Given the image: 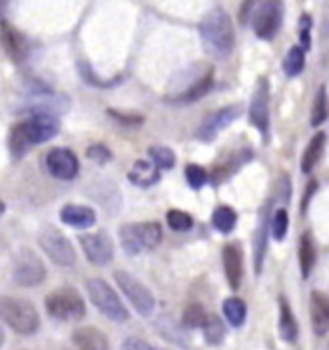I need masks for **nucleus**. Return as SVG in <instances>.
Instances as JSON below:
<instances>
[{"label":"nucleus","mask_w":329,"mask_h":350,"mask_svg":"<svg viewBox=\"0 0 329 350\" xmlns=\"http://www.w3.org/2000/svg\"><path fill=\"white\" fill-rule=\"evenodd\" d=\"M60 131V118L49 112H33L10 127L8 150L14 162L31 152L37 144L52 141Z\"/></svg>","instance_id":"nucleus-1"},{"label":"nucleus","mask_w":329,"mask_h":350,"mask_svg":"<svg viewBox=\"0 0 329 350\" xmlns=\"http://www.w3.org/2000/svg\"><path fill=\"white\" fill-rule=\"evenodd\" d=\"M200 41L206 54H210L216 60H226L235 49V29L231 16L224 8L214 6L205 14V18L198 23Z\"/></svg>","instance_id":"nucleus-2"},{"label":"nucleus","mask_w":329,"mask_h":350,"mask_svg":"<svg viewBox=\"0 0 329 350\" xmlns=\"http://www.w3.org/2000/svg\"><path fill=\"white\" fill-rule=\"evenodd\" d=\"M0 321L20 335H33L41 327V316L35 304L12 295L0 297Z\"/></svg>","instance_id":"nucleus-3"},{"label":"nucleus","mask_w":329,"mask_h":350,"mask_svg":"<svg viewBox=\"0 0 329 350\" xmlns=\"http://www.w3.org/2000/svg\"><path fill=\"white\" fill-rule=\"evenodd\" d=\"M122 248L129 256H137L141 252L155 250L162 239L164 231L158 221H141V224H125L118 231Z\"/></svg>","instance_id":"nucleus-4"},{"label":"nucleus","mask_w":329,"mask_h":350,"mask_svg":"<svg viewBox=\"0 0 329 350\" xmlns=\"http://www.w3.org/2000/svg\"><path fill=\"white\" fill-rule=\"evenodd\" d=\"M44 308L51 318L58 319V321H77V319L85 318V314H87V306H85L81 293L70 285L54 288L52 293H49L44 297Z\"/></svg>","instance_id":"nucleus-5"},{"label":"nucleus","mask_w":329,"mask_h":350,"mask_svg":"<svg viewBox=\"0 0 329 350\" xmlns=\"http://www.w3.org/2000/svg\"><path fill=\"white\" fill-rule=\"evenodd\" d=\"M85 291L89 295V299L93 302L96 310L112 321L124 323L129 319V310L125 308V304L120 299V295L114 291L112 285H108V281L101 278H93L85 281Z\"/></svg>","instance_id":"nucleus-6"},{"label":"nucleus","mask_w":329,"mask_h":350,"mask_svg":"<svg viewBox=\"0 0 329 350\" xmlns=\"http://www.w3.org/2000/svg\"><path fill=\"white\" fill-rule=\"evenodd\" d=\"M39 247L60 268H72L77 262V252L73 248L72 241L56 227L47 226L42 229L39 233Z\"/></svg>","instance_id":"nucleus-7"},{"label":"nucleus","mask_w":329,"mask_h":350,"mask_svg":"<svg viewBox=\"0 0 329 350\" xmlns=\"http://www.w3.org/2000/svg\"><path fill=\"white\" fill-rule=\"evenodd\" d=\"M114 281H116L118 287L122 288L125 299L131 302V306H133L143 318H148V316L155 314L156 299L155 295L150 293V288L146 287L144 283H141L139 279L133 278L129 271H124V269L114 271Z\"/></svg>","instance_id":"nucleus-8"},{"label":"nucleus","mask_w":329,"mask_h":350,"mask_svg":"<svg viewBox=\"0 0 329 350\" xmlns=\"http://www.w3.org/2000/svg\"><path fill=\"white\" fill-rule=\"evenodd\" d=\"M12 279L20 287H37L47 279V268L39 254H35L31 248H20L14 258Z\"/></svg>","instance_id":"nucleus-9"},{"label":"nucleus","mask_w":329,"mask_h":350,"mask_svg":"<svg viewBox=\"0 0 329 350\" xmlns=\"http://www.w3.org/2000/svg\"><path fill=\"white\" fill-rule=\"evenodd\" d=\"M185 85L174 94H170L172 103H196L210 93V89L214 87V70L206 64L196 66L195 77H191V68L185 70Z\"/></svg>","instance_id":"nucleus-10"},{"label":"nucleus","mask_w":329,"mask_h":350,"mask_svg":"<svg viewBox=\"0 0 329 350\" xmlns=\"http://www.w3.org/2000/svg\"><path fill=\"white\" fill-rule=\"evenodd\" d=\"M77 239H79V247H81L87 262H91L93 266H98V268L112 264L116 248H114L112 239L108 233H104V231L81 233Z\"/></svg>","instance_id":"nucleus-11"},{"label":"nucleus","mask_w":329,"mask_h":350,"mask_svg":"<svg viewBox=\"0 0 329 350\" xmlns=\"http://www.w3.org/2000/svg\"><path fill=\"white\" fill-rule=\"evenodd\" d=\"M47 162V172L60 181H72L79 174V158L72 148L66 146H56L51 148L44 158Z\"/></svg>","instance_id":"nucleus-12"},{"label":"nucleus","mask_w":329,"mask_h":350,"mask_svg":"<svg viewBox=\"0 0 329 350\" xmlns=\"http://www.w3.org/2000/svg\"><path fill=\"white\" fill-rule=\"evenodd\" d=\"M243 112L241 104H231L226 108H220L214 113H210L205 122L200 124V127L196 129V139L202 143H212L216 139L220 131H224L227 125H231L237 118Z\"/></svg>","instance_id":"nucleus-13"},{"label":"nucleus","mask_w":329,"mask_h":350,"mask_svg":"<svg viewBox=\"0 0 329 350\" xmlns=\"http://www.w3.org/2000/svg\"><path fill=\"white\" fill-rule=\"evenodd\" d=\"M248 116H250V124L256 127L264 139H267V129H269V85H267L266 77H258Z\"/></svg>","instance_id":"nucleus-14"},{"label":"nucleus","mask_w":329,"mask_h":350,"mask_svg":"<svg viewBox=\"0 0 329 350\" xmlns=\"http://www.w3.org/2000/svg\"><path fill=\"white\" fill-rule=\"evenodd\" d=\"M0 42L14 64H23L29 58L31 46H29L27 37L20 29H16L8 20L0 23Z\"/></svg>","instance_id":"nucleus-15"},{"label":"nucleus","mask_w":329,"mask_h":350,"mask_svg":"<svg viewBox=\"0 0 329 350\" xmlns=\"http://www.w3.org/2000/svg\"><path fill=\"white\" fill-rule=\"evenodd\" d=\"M283 20V4L281 2H262L254 14V33L260 39H272L281 27Z\"/></svg>","instance_id":"nucleus-16"},{"label":"nucleus","mask_w":329,"mask_h":350,"mask_svg":"<svg viewBox=\"0 0 329 350\" xmlns=\"http://www.w3.org/2000/svg\"><path fill=\"white\" fill-rule=\"evenodd\" d=\"M222 260H224L227 283L233 291H237L243 283V250L237 243H229L222 250Z\"/></svg>","instance_id":"nucleus-17"},{"label":"nucleus","mask_w":329,"mask_h":350,"mask_svg":"<svg viewBox=\"0 0 329 350\" xmlns=\"http://www.w3.org/2000/svg\"><path fill=\"white\" fill-rule=\"evenodd\" d=\"M310 321L314 333L319 337L329 331V297L321 291H312L310 295Z\"/></svg>","instance_id":"nucleus-18"},{"label":"nucleus","mask_w":329,"mask_h":350,"mask_svg":"<svg viewBox=\"0 0 329 350\" xmlns=\"http://www.w3.org/2000/svg\"><path fill=\"white\" fill-rule=\"evenodd\" d=\"M72 342L77 350H110L108 337L93 325L77 327L72 333Z\"/></svg>","instance_id":"nucleus-19"},{"label":"nucleus","mask_w":329,"mask_h":350,"mask_svg":"<svg viewBox=\"0 0 329 350\" xmlns=\"http://www.w3.org/2000/svg\"><path fill=\"white\" fill-rule=\"evenodd\" d=\"M60 219L62 224L75 229H87L96 224V212L94 208L85 206V204H66L60 210Z\"/></svg>","instance_id":"nucleus-20"},{"label":"nucleus","mask_w":329,"mask_h":350,"mask_svg":"<svg viewBox=\"0 0 329 350\" xmlns=\"http://www.w3.org/2000/svg\"><path fill=\"white\" fill-rule=\"evenodd\" d=\"M127 179L131 185L148 189V187L156 185L160 181V170L150 160H137L131 165V170L127 172Z\"/></svg>","instance_id":"nucleus-21"},{"label":"nucleus","mask_w":329,"mask_h":350,"mask_svg":"<svg viewBox=\"0 0 329 350\" xmlns=\"http://www.w3.org/2000/svg\"><path fill=\"white\" fill-rule=\"evenodd\" d=\"M279 335L285 342H295L298 337V323L285 297L279 299Z\"/></svg>","instance_id":"nucleus-22"},{"label":"nucleus","mask_w":329,"mask_h":350,"mask_svg":"<svg viewBox=\"0 0 329 350\" xmlns=\"http://www.w3.org/2000/svg\"><path fill=\"white\" fill-rule=\"evenodd\" d=\"M326 141H328V137L324 131H319L316 133L312 139H310L308 146H306V150H304V154H302V160H300V170L304 172V174H310L316 164H318L319 160H321V156H324V148H326Z\"/></svg>","instance_id":"nucleus-23"},{"label":"nucleus","mask_w":329,"mask_h":350,"mask_svg":"<svg viewBox=\"0 0 329 350\" xmlns=\"http://www.w3.org/2000/svg\"><path fill=\"white\" fill-rule=\"evenodd\" d=\"M298 264H300L302 278L306 279L316 264V247H314V239H312L310 231H304L300 237V243H298Z\"/></svg>","instance_id":"nucleus-24"},{"label":"nucleus","mask_w":329,"mask_h":350,"mask_svg":"<svg viewBox=\"0 0 329 350\" xmlns=\"http://www.w3.org/2000/svg\"><path fill=\"white\" fill-rule=\"evenodd\" d=\"M212 226L216 227L220 233H231L237 226V212L231 206H218L212 214Z\"/></svg>","instance_id":"nucleus-25"},{"label":"nucleus","mask_w":329,"mask_h":350,"mask_svg":"<svg viewBox=\"0 0 329 350\" xmlns=\"http://www.w3.org/2000/svg\"><path fill=\"white\" fill-rule=\"evenodd\" d=\"M202 331H205L206 342L212 345V347L224 342V339H226V325H224V321L216 314H208L205 325H202Z\"/></svg>","instance_id":"nucleus-26"},{"label":"nucleus","mask_w":329,"mask_h":350,"mask_svg":"<svg viewBox=\"0 0 329 350\" xmlns=\"http://www.w3.org/2000/svg\"><path fill=\"white\" fill-rule=\"evenodd\" d=\"M148 158H150V162L158 170H172L175 162H177L174 150L170 146H164V144H153V146H148Z\"/></svg>","instance_id":"nucleus-27"},{"label":"nucleus","mask_w":329,"mask_h":350,"mask_svg":"<svg viewBox=\"0 0 329 350\" xmlns=\"http://www.w3.org/2000/svg\"><path fill=\"white\" fill-rule=\"evenodd\" d=\"M329 116V106H328V91H326V85H321L318 89V93L314 96V103H312V113H310V124L312 127H318L321 125Z\"/></svg>","instance_id":"nucleus-28"},{"label":"nucleus","mask_w":329,"mask_h":350,"mask_svg":"<svg viewBox=\"0 0 329 350\" xmlns=\"http://www.w3.org/2000/svg\"><path fill=\"white\" fill-rule=\"evenodd\" d=\"M224 316L233 327H241L247 319V304L237 297H231L224 302Z\"/></svg>","instance_id":"nucleus-29"},{"label":"nucleus","mask_w":329,"mask_h":350,"mask_svg":"<svg viewBox=\"0 0 329 350\" xmlns=\"http://www.w3.org/2000/svg\"><path fill=\"white\" fill-rule=\"evenodd\" d=\"M304 62H306V54L300 46H293L289 49L287 56L283 60V72L287 73L289 77H295L304 70Z\"/></svg>","instance_id":"nucleus-30"},{"label":"nucleus","mask_w":329,"mask_h":350,"mask_svg":"<svg viewBox=\"0 0 329 350\" xmlns=\"http://www.w3.org/2000/svg\"><path fill=\"white\" fill-rule=\"evenodd\" d=\"M206 318H208V314H206V310L202 308V304H198V302H193V304H189V306L183 310V325H185V327H191V329L202 327Z\"/></svg>","instance_id":"nucleus-31"},{"label":"nucleus","mask_w":329,"mask_h":350,"mask_svg":"<svg viewBox=\"0 0 329 350\" xmlns=\"http://www.w3.org/2000/svg\"><path fill=\"white\" fill-rule=\"evenodd\" d=\"M185 179L187 183L191 189H195V191H200L202 187L210 181V175L206 172L202 165L198 164H187L185 167Z\"/></svg>","instance_id":"nucleus-32"},{"label":"nucleus","mask_w":329,"mask_h":350,"mask_svg":"<svg viewBox=\"0 0 329 350\" xmlns=\"http://www.w3.org/2000/svg\"><path fill=\"white\" fill-rule=\"evenodd\" d=\"M166 221H168V226L172 227L174 231H189L193 227V224H195L193 216L183 212V210H170L166 214Z\"/></svg>","instance_id":"nucleus-33"},{"label":"nucleus","mask_w":329,"mask_h":350,"mask_svg":"<svg viewBox=\"0 0 329 350\" xmlns=\"http://www.w3.org/2000/svg\"><path fill=\"white\" fill-rule=\"evenodd\" d=\"M289 229V214L285 208H278L272 217V237L276 241H283Z\"/></svg>","instance_id":"nucleus-34"},{"label":"nucleus","mask_w":329,"mask_h":350,"mask_svg":"<svg viewBox=\"0 0 329 350\" xmlns=\"http://www.w3.org/2000/svg\"><path fill=\"white\" fill-rule=\"evenodd\" d=\"M106 113L116 120L118 124H122L124 127H141L144 122V118L141 113H127V112H122V110H116V108H108Z\"/></svg>","instance_id":"nucleus-35"},{"label":"nucleus","mask_w":329,"mask_h":350,"mask_svg":"<svg viewBox=\"0 0 329 350\" xmlns=\"http://www.w3.org/2000/svg\"><path fill=\"white\" fill-rule=\"evenodd\" d=\"M85 154H87L89 160H93V162H96V164L101 165L108 164L114 158L112 150H110L104 143H93L91 146H87V152H85Z\"/></svg>","instance_id":"nucleus-36"},{"label":"nucleus","mask_w":329,"mask_h":350,"mask_svg":"<svg viewBox=\"0 0 329 350\" xmlns=\"http://www.w3.org/2000/svg\"><path fill=\"white\" fill-rule=\"evenodd\" d=\"M264 252H266V226L262 224L260 229H258L256 239H254V264H256V271H260V268H262Z\"/></svg>","instance_id":"nucleus-37"},{"label":"nucleus","mask_w":329,"mask_h":350,"mask_svg":"<svg viewBox=\"0 0 329 350\" xmlns=\"http://www.w3.org/2000/svg\"><path fill=\"white\" fill-rule=\"evenodd\" d=\"M79 72H81V75L85 77V81L91 83V85H94V87H103V89H106V87H112V85H116V83L120 81V79H114V81H104V79H101L96 73L91 70V66L87 62H81L79 64Z\"/></svg>","instance_id":"nucleus-38"},{"label":"nucleus","mask_w":329,"mask_h":350,"mask_svg":"<svg viewBox=\"0 0 329 350\" xmlns=\"http://www.w3.org/2000/svg\"><path fill=\"white\" fill-rule=\"evenodd\" d=\"M310 29H312V18L304 14L298 20V37H300V49L306 52L310 49Z\"/></svg>","instance_id":"nucleus-39"},{"label":"nucleus","mask_w":329,"mask_h":350,"mask_svg":"<svg viewBox=\"0 0 329 350\" xmlns=\"http://www.w3.org/2000/svg\"><path fill=\"white\" fill-rule=\"evenodd\" d=\"M120 350H155V347L150 342H146L144 339H139V337H129V339L124 340L122 349Z\"/></svg>","instance_id":"nucleus-40"},{"label":"nucleus","mask_w":329,"mask_h":350,"mask_svg":"<svg viewBox=\"0 0 329 350\" xmlns=\"http://www.w3.org/2000/svg\"><path fill=\"white\" fill-rule=\"evenodd\" d=\"M318 191V181H310L308 187H306V195H304V200H302V210H306V206H308V202H310V198H312V195Z\"/></svg>","instance_id":"nucleus-41"},{"label":"nucleus","mask_w":329,"mask_h":350,"mask_svg":"<svg viewBox=\"0 0 329 350\" xmlns=\"http://www.w3.org/2000/svg\"><path fill=\"white\" fill-rule=\"evenodd\" d=\"M6 8H8V2H0V23L6 21V18H4L6 16Z\"/></svg>","instance_id":"nucleus-42"},{"label":"nucleus","mask_w":329,"mask_h":350,"mask_svg":"<svg viewBox=\"0 0 329 350\" xmlns=\"http://www.w3.org/2000/svg\"><path fill=\"white\" fill-rule=\"evenodd\" d=\"M4 339H6V335H4V329H2V325H0V349H2V345H4Z\"/></svg>","instance_id":"nucleus-43"},{"label":"nucleus","mask_w":329,"mask_h":350,"mask_svg":"<svg viewBox=\"0 0 329 350\" xmlns=\"http://www.w3.org/2000/svg\"><path fill=\"white\" fill-rule=\"evenodd\" d=\"M4 210H6V204H4V202H2V200H0V216H2V214H4Z\"/></svg>","instance_id":"nucleus-44"}]
</instances>
